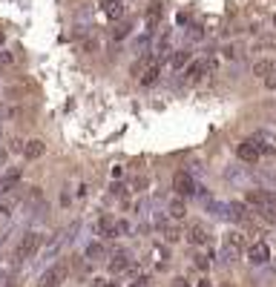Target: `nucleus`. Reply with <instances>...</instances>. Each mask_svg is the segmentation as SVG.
I'll return each mask as SVG.
<instances>
[{"label": "nucleus", "instance_id": "obj_1", "mask_svg": "<svg viewBox=\"0 0 276 287\" xmlns=\"http://www.w3.org/2000/svg\"><path fill=\"white\" fill-rule=\"evenodd\" d=\"M40 244H44V236H40V233H34V230H29V233L20 239L18 250H14V262H26L29 256H34V253H38V247H40Z\"/></svg>", "mask_w": 276, "mask_h": 287}, {"label": "nucleus", "instance_id": "obj_2", "mask_svg": "<svg viewBox=\"0 0 276 287\" xmlns=\"http://www.w3.org/2000/svg\"><path fill=\"white\" fill-rule=\"evenodd\" d=\"M172 193L178 195V198H187V195H196V193H198V187H196L193 175H190V172H184V170L176 172V175H172Z\"/></svg>", "mask_w": 276, "mask_h": 287}, {"label": "nucleus", "instance_id": "obj_3", "mask_svg": "<svg viewBox=\"0 0 276 287\" xmlns=\"http://www.w3.org/2000/svg\"><path fill=\"white\" fill-rule=\"evenodd\" d=\"M242 247H244V236L236 233V230L228 233V236H224V247H222V259H224V262H236L242 256Z\"/></svg>", "mask_w": 276, "mask_h": 287}, {"label": "nucleus", "instance_id": "obj_4", "mask_svg": "<svg viewBox=\"0 0 276 287\" xmlns=\"http://www.w3.org/2000/svg\"><path fill=\"white\" fill-rule=\"evenodd\" d=\"M66 273H69L66 262H58V264H52L40 279H38V285H34V287H58L64 279H66Z\"/></svg>", "mask_w": 276, "mask_h": 287}, {"label": "nucleus", "instance_id": "obj_5", "mask_svg": "<svg viewBox=\"0 0 276 287\" xmlns=\"http://www.w3.org/2000/svg\"><path fill=\"white\" fill-rule=\"evenodd\" d=\"M244 204L253 207V210L259 213V210H264V207L276 204V193H270V190H248V195H244Z\"/></svg>", "mask_w": 276, "mask_h": 287}, {"label": "nucleus", "instance_id": "obj_6", "mask_svg": "<svg viewBox=\"0 0 276 287\" xmlns=\"http://www.w3.org/2000/svg\"><path fill=\"white\" fill-rule=\"evenodd\" d=\"M248 262L250 264H268L270 262V247L264 241H253L248 247Z\"/></svg>", "mask_w": 276, "mask_h": 287}, {"label": "nucleus", "instance_id": "obj_7", "mask_svg": "<svg viewBox=\"0 0 276 287\" xmlns=\"http://www.w3.org/2000/svg\"><path fill=\"white\" fill-rule=\"evenodd\" d=\"M236 155H239V161H244V164H256V161H262V155H259V149H256V144H253L250 138H248V141H242L239 147H236Z\"/></svg>", "mask_w": 276, "mask_h": 287}, {"label": "nucleus", "instance_id": "obj_8", "mask_svg": "<svg viewBox=\"0 0 276 287\" xmlns=\"http://www.w3.org/2000/svg\"><path fill=\"white\" fill-rule=\"evenodd\" d=\"M101 9H104V14H106L110 20H121L126 6H124V0H101Z\"/></svg>", "mask_w": 276, "mask_h": 287}, {"label": "nucleus", "instance_id": "obj_9", "mask_svg": "<svg viewBox=\"0 0 276 287\" xmlns=\"http://www.w3.org/2000/svg\"><path fill=\"white\" fill-rule=\"evenodd\" d=\"M44 149H46V144L40 141V138H32V141H23V155H26L29 161L40 158V155H44Z\"/></svg>", "mask_w": 276, "mask_h": 287}, {"label": "nucleus", "instance_id": "obj_10", "mask_svg": "<svg viewBox=\"0 0 276 287\" xmlns=\"http://www.w3.org/2000/svg\"><path fill=\"white\" fill-rule=\"evenodd\" d=\"M204 72H207V66H204V60H190L187 63V69H184V75H187V83H198V80L204 78Z\"/></svg>", "mask_w": 276, "mask_h": 287}, {"label": "nucleus", "instance_id": "obj_11", "mask_svg": "<svg viewBox=\"0 0 276 287\" xmlns=\"http://www.w3.org/2000/svg\"><path fill=\"white\" fill-rule=\"evenodd\" d=\"M161 14H164V9H161V3H150L147 14H144V20H147V32H150V34H152V29L158 26Z\"/></svg>", "mask_w": 276, "mask_h": 287}, {"label": "nucleus", "instance_id": "obj_12", "mask_svg": "<svg viewBox=\"0 0 276 287\" xmlns=\"http://www.w3.org/2000/svg\"><path fill=\"white\" fill-rule=\"evenodd\" d=\"M250 141L256 144V149H259V155H262V158H264V155H276V144L268 135H253Z\"/></svg>", "mask_w": 276, "mask_h": 287}, {"label": "nucleus", "instance_id": "obj_13", "mask_svg": "<svg viewBox=\"0 0 276 287\" xmlns=\"http://www.w3.org/2000/svg\"><path fill=\"white\" fill-rule=\"evenodd\" d=\"M276 72V63L274 60H256V63H253V75H256V78H270V75H274Z\"/></svg>", "mask_w": 276, "mask_h": 287}, {"label": "nucleus", "instance_id": "obj_14", "mask_svg": "<svg viewBox=\"0 0 276 287\" xmlns=\"http://www.w3.org/2000/svg\"><path fill=\"white\" fill-rule=\"evenodd\" d=\"M228 218H233V221H248V204L230 201L228 204Z\"/></svg>", "mask_w": 276, "mask_h": 287}, {"label": "nucleus", "instance_id": "obj_15", "mask_svg": "<svg viewBox=\"0 0 276 287\" xmlns=\"http://www.w3.org/2000/svg\"><path fill=\"white\" fill-rule=\"evenodd\" d=\"M84 256H86L90 262H101V259H106V250H104L101 241H90L86 250H84Z\"/></svg>", "mask_w": 276, "mask_h": 287}, {"label": "nucleus", "instance_id": "obj_16", "mask_svg": "<svg viewBox=\"0 0 276 287\" xmlns=\"http://www.w3.org/2000/svg\"><path fill=\"white\" fill-rule=\"evenodd\" d=\"M130 256H126V253H115L112 259H110V270H112V273H124L126 267H130Z\"/></svg>", "mask_w": 276, "mask_h": 287}, {"label": "nucleus", "instance_id": "obj_17", "mask_svg": "<svg viewBox=\"0 0 276 287\" xmlns=\"http://www.w3.org/2000/svg\"><path fill=\"white\" fill-rule=\"evenodd\" d=\"M207 239H210V236H207L204 227H198V224H193V227L187 230V241H190V244H198V247H202V244H207Z\"/></svg>", "mask_w": 276, "mask_h": 287}, {"label": "nucleus", "instance_id": "obj_18", "mask_svg": "<svg viewBox=\"0 0 276 287\" xmlns=\"http://www.w3.org/2000/svg\"><path fill=\"white\" fill-rule=\"evenodd\" d=\"M158 75H161V66L158 63H150V66L144 69V75H141V86H152V83L158 80Z\"/></svg>", "mask_w": 276, "mask_h": 287}, {"label": "nucleus", "instance_id": "obj_19", "mask_svg": "<svg viewBox=\"0 0 276 287\" xmlns=\"http://www.w3.org/2000/svg\"><path fill=\"white\" fill-rule=\"evenodd\" d=\"M190 57H193L190 55V49H182V52H176V55L170 57V66L172 69H184L187 63H190Z\"/></svg>", "mask_w": 276, "mask_h": 287}, {"label": "nucleus", "instance_id": "obj_20", "mask_svg": "<svg viewBox=\"0 0 276 287\" xmlns=\"http://www.w3.org/2000/svg\"><path fill=\"white\" fill-rule=\"evenodd\" d=\"M158 230L164 233V239H167V241H178V230H176V227H170V224H164V221H161Z\"/></svg>", "mask_w": 276, "mask_h": 287}, {"label": "nucleus", "instance_id": "obj_21", "mask_svg": "<svg viewBox=\"0 0 276 287\" xmlns=\"http://www.w3.org/2000/svg\"><path fill=\"white\" fill-rule=\"evenodd\" d=\"M259 216H262L264 221L276 224V204H270V207H264V210H259Z\"/></svg>", "mask_w": 276, "mask_h": 287}, {"label": "nucleus", "instance_id": "obj_22", "mask_svg": "<svg viewBox=\"0 0 276 287\" xmlns=\"http://www.w3.org/2000/svg\"><path fill=\"white\" fill-rule=\"evenodd\" d=\"M170 218H176V221L184 218V204H182V201H172V204H170Z\"/></svg>", "mask_w": 276, "mask_h": 287}, {"label": "nucleus", "instance_id": "obj_23", "mask_svg": "<svg viewBox=\"0 0 276 287\" xmlns=\"http://www.w3.org/2000/svg\"><path fill=\"white\" fill-rule=\"evenodd\" d=\"M115 233H118V239L126 236V233H130V224H126V221H115Z\"/></svg>", "mask_w": 276, "mask_h": 287}, {"label": "nucleus", "instance_id": "obj_24", "mask_svg": "<svg viewBox=\"0 0 276 287\" xmlns=\"http://www.w3.org/2000/svg\"><path fill=\"white\" fill-rule=\"evenodd\" d=\"M196 267H198V270H207V267H210V256H196Z\"/></svg>", "mask_w": 276, "mask_h": 287}, {"label": "nucleus", "instance_id": "obj_25", "mask_svg": "<svg viewBox=\"0 0 276 287\" xmlns=\"http://www.w3.org/2000/svg\"><path fill=\"white\" fill-rule=\"evenodd\" d=\"M95 49H98V43H95V40H84V43H80V52H86V55H92Z\"/></svg>", "mask_w": 276, "mask_h": 287}, {"label": "nucleus", "instance_id": "obj_26", "mask_svg": "<svg viewBox=\"0 0 276 287\" xmlns=\"http://www.w3.org/2000/svg\"><path fill=\"white\" fill-rule=\"evenodd\" d=\"M12 60H14L12 52H0V66H12Z\"/></svg>", "mask_w": 276, "mask_h": 287}, {"label": "nucleus", "instance_id": "obj_27", "mask_svg": "<svg viewBox=\"0 0 276 287\" xmlns=\"http://www.w3.org/2000/svg\"><path fill=\"white\" fill-rule=\"evenodd\" d=\"M259 46H262V49H276V37H264Z\"/></svg>", "mask_w": 276, "mask_h": 287}, {"label": "nucleus", "instance_id": "obj_28", "mask_svg": "<svg viewBox=\"0 0 276 287\" xmlns=\"http://www.w3.org/2000/svg\"><path fill=\"white\" fill-rule=\"evenodd\" d=\"M9 149H12V152H23V141H20V138H14Z\"/></svg>", "mask_w": 276, "mask_h": 287}, {"label": "nucleus", "instance_id": "obj_29", "mask_svg": "<svg viewBox=\"0 0 276 287\" xmlns=\"http://www.w3.org/2000/svg\"><path fill=\"white\" fill-rule=\"evenodd\" d=\"M172 287H190V282L184 276H178V279H172Z\"/></svg>", "mask_w": 276, "mask_h": 287}, {"label": "nucleus", "instance_id": "obj_30", "mask_svg": "<svg viewBox=\"0 0 276 287\" xmlns=\"http://www.w3.org/2000/svg\"><path fill=\"white\" fill-rule=\"evenodd\" d=\"M126 34H130V29H124V26H121V29H115V40H124Z\"/></svg>", "mask_w": 276, "mask_h": 287}, {"label": "nucleus", "instance_id": "obj_31", "mask_svg": "<svg viewBox=\"0 0 276 287\" xmlns=\"http://www.w3.org/2000/svg\"><path fill=\"white\" fill-rule=\"evenodd\" d=\"M132 187H136V190H144V187H147V178H136V184H132Z\"/></svg>", "mask_w": 276, "mask_h": 287}, {"label": "nucleus", "instance_id": "obj_32", "mask_svg": "<svg viewBox=\"0 0 276 287\" xmlns=\"http://www.w3.org/2000/svg\"><path fill=\"white\" fill-rule=\"evenodd\" d=\"M112 195H124V187H121V184H118V181L112 184Z\"/></svg>", "mask_w": 276, "mask_h": 287}, {"label": "nucleus", "instance_id": "obj_33", "mask_svg": "<svg viewBox=\"0 0 276 287\" xmlns=\"http://www.w3.org/2000/svg\"><path fill=\"white\" fill-rule=\"evenodd\" d=\"M6 158H9V149H0V164H6Z\"/></svg>", "mask_w": 276, "mask_h": 287}, {"label": "nucleus", "instance_id": "obj_34", "mask_svg": "<svg viewBox=\"0 0 276 287\" xmlns=\"http://www.w3.org/2000/svg\"><path fill=\"white\" fill-rule=\"evenodd\" d=\"M198 287H213V285H210V282H207V279H202V282H198Z\"/></svg>", "mask_w": 276, "mask_h": 287}, {"label": "nucleus", "instance_id": "obj_35", "mask_svg": "<svg viewBox=\"0 0 276 287\" xmlns=\"http://www.w3.org/2000/svg\"><path fill=\"white\" fill-rule=\"evenodd\" d=\"M98 287H118V285H115V282H110V285H98Z\"/></svg>", "mask_w": 276, "mask_h": 287}, {"label": "nucleus", "instance_id": "obj_36", "mask_svg": "<svg viewBox=\"0 0 276 287\" xmlns=\"http://www.w3.org/2000/svg\"><path fill=\"white\" fill-rule=\"evenodd\" d=\"M0 46H3V34H0Z\"/></svg>", "mask_w": 276, "mask_h": 287}, {"label": "nucleus", "instance_id": "obj_37", "mask_svg": "<svg viewBox=\"0 0 276 287\" xmlns=\"http://www.w3.org/2000/svg\"><path fill=\"white\" fill-rule=\"evenodd\" d=\"M274 26H276V14H274Z\"/></svg>", "mask_w": 276, "mask_h": 287}, {"label": "nucleus", "instance_id": "obj_38", "mask_svg": "<svg viewBox=\"0 0 276 287\" xmlns=\"http://www.w3.org/2000/svg\"><path fill=\"white\" fill-rule=\"evenodd\" d=\"M0 135H3V126H0Z\"/></svg>", "mask_w": 276, "mask_h": 287}]
</instances>
